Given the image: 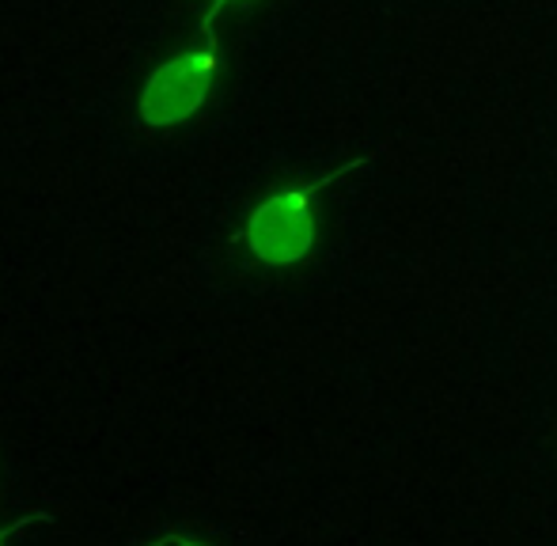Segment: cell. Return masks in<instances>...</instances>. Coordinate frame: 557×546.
Segmentation results:
<instances>
[{
    "mask_svg": "<svg viewBox=\"0 0 557 546\" xmlns=\"http://www.w3.org/2000/svg\"><path fill=\"white\" fill-rule=\"evenodd\" d=\"M216 4H224V0H216Z\"/></svg>",
    "mask_w": 557,
    "mask_h": 546,
    "instance_id": "277c9868",
    "label": "cell"
},
{
    "mask_svg": "<svg viewBox=\"0 0 557 546\" xmlns=\"http://www.w3.org/2000/svg\"><path fill=\"white\" fill-rule=\"evenodd\" d=\"M216 69V50H194L178 61H168L163 69H156L152 80L140 99V114L148 126H175V122L190 119L201 103H206L209 76Z\"/></svg>",
    "mask_w": 557,
    "mask_h": 546,
    "instance_id": "7a4b0ae2",
    "label": "cell"
},
{
    "mask_svg": "<svg viewBox=\"0 0 557 546\" xmlns=\"http://www.w3.org/2000/svg\"><path fill=\"white\" fill-rule=\"evenodd\" d=\"M372 160H375V152H368V156H360V160L345 163L334 175H326L323 183L285 190L265 201V206H258L247 224L250 251L262 262H270V266H293V262H300L304 255L311 251V239H315V194H323L326 186L337 183L342 175H349L352 167H364V163H372Z\"/></svg>",
    "mask_w": 557,
    "mask_h": 546,
    "instance_id": "6da1fadb",
    "label": "cell"
},
{
    "mask_svg": "<svg viewBox=\"0 0 557 546\" xmlns=\"http://www.w3.org/2000/svg\"><path fill=\"white\" fill-rule=\"evenodd\" d=\"M20 528H23V524H15V528H4V532H0V546H4L8 539H12V535L20 532Z\"/></svg>",
    "mask_w": 557,
    "mask_h": 546,
    "instance_id": "3957f363",
    "label": "cell"
}]
</instances>
